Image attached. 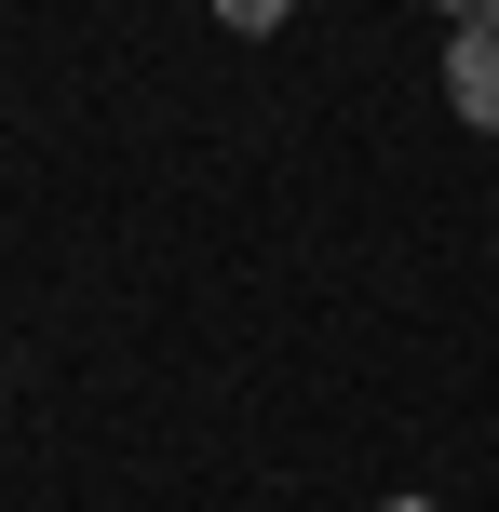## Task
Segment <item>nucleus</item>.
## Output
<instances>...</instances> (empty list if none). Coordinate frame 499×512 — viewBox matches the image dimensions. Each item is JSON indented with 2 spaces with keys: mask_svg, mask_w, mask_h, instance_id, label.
I'll use <instances>...</instances> for the list:
<instances>
[{
  "mask_svg": "<svg viewBox=\"0 0 499 512\" xmlns=\"http://www.w3.org/2000/svg\"><path fill=\"white\" fill-rule=\"evenodd\" d=\"M446 108H459L473 135H499V0L446 27Z\"/></svg>",
  "mask_w": 499,
  "mask_h": 512,
  "instance_id": "f257e3e1",
  "label": "nucleus"
},
{
  "mask_svg": "<svg viewBox=\"0 0 499 512\" xmlns=\"http://www.w3.org/2000/svg\"><path fill=\"white\" fill-rule=\"evenodd\" d=\"M284 14H297V0H216V27H243V41H270Z\"/></svg>",
  "mask_w": 499,
  "mask_h": 512,
  "instance_id": "f03ea898",
  "label": "nucleus"
},
{
  "mask_svg": "<svg viewBox=\"0 0 499 512\" xmlns=\"http://www.w3.org/2000/svg\"><path fill=\"white\" fill-rule=\"evenodd\" d=\"M419 14H446V27H459V14H486V0H419Z\"/></svg>",
  "mask_w": 499,
  "mask_h": 512,
  "instance_id": "7ed1b4c3",
  "label": "nucleus"
},
{
  "mask_svg": "<svg viewBox=\"0 0 499 512\" xmlns=\"http://www.w3.org/2000/svg\"><path fill=\"white\" fill-rule=\"evenodd\" d=\"M378 512H446V499H378Z\"/></svg>",
  "mask_w": 499,
  "mask_h": 512,
  "instance_id": "20e7f679",
  "label": "nucleus"
}]
</instances>
